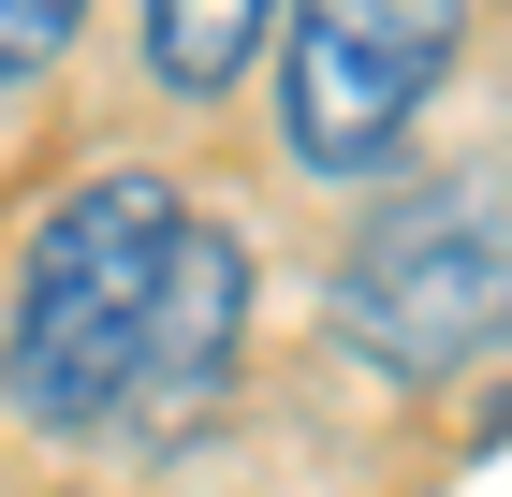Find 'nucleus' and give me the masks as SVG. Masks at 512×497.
Returning a JSON list of instances; mask_svg holds the SVG:
<instances>
[{
	"label": "nucleus",
	"instance_id": "f257e3e1",
	"mask_svg": "<svg viewBox=\"0 0 512 497\" xmlns=\"http://www.w3.org/2000/svg\"><path fill=\"white\" fill-rule=\"evenodd\" d=\"M249 351V249L161 176H88L44 205L15 322H0V410L74 454H176Z\"/></svg>",
	"mask_w": 512,
	"mask_h": 497
},
{
	"label": "nucleus",
	"instance_id": "f03ea898",
	"mask_svg": "<svg viewBox=\"0 0 512 497\" xmlns=\"http://www.w3.org/2000/svg\"><path fill=\"white\" fill-rule=\"evenodd\" d=\"M337 351L381 381H454L483 322L512 307V191L498 176H425L337 249Z\"/></svg>",
	"mask_w": 512,
	"mask_h": 497
},
{
	"label": "nucleus",
	"instance_id": "7ed1b4c3",
	"mask_svg": "<svg viewBox=\"0 0 512 497\" xmlns=\"http://www.w3.org/2000/svg\"><path fill=\"white\" fill-rule=\"evenodd\" d=\"M469 0H293L278 30V147L308 176H381L410 147L425 88L454 74Z\"/></svg>",
	"mask_w": 512,
	"mask_h": 497
},
{
	"label": "nucleus",
	"instance_id": "20e7f679",
	"mask_svg": "<svg viewBox=\"0 0 512 497\" xmlns=\"http://www.w3.org/2000/svg\"><path fill=\"white\" fill-rule=\"evenodd\" d=\"M264 30H278V0H147V74L176 88V103H220Z\"/></svg>",
	"mask_w": 512,
	"mask_h": 497
},
{
	"label": "nucleus",
	"instance_id": "39448f33",
	"mask_svg": "<svg viewBox=\"0 0 512 497\" xmlns=\"http://www.w3.org/2000/svg\"><path fill=\"white\" fill-rule=\"evenodd\" d=\"M74 30H88V0H0V103L59 74V59H74Z\"/></svg>",
	"mask_w": 512,
	"mask_h": 497
}]
</instances>
